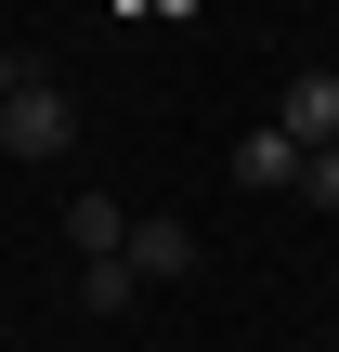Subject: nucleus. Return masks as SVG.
<instances>
[{
  "instance_id": "nucleus-1",
  "label": "nucleus",
  "mask_w": 339,
  "mask_h": 352,
  "mask_svg": "<svg viewBox=\"0 0 339 352\" xmlns=\"http://www.w3.org/2000/svg\"><path fill=\"white\" fill-rule=\"evenodd\" d=\"M78 144V104L52 91V78H26L13 104H0V157H65Z\"/></svg>"
},
{
  "instance_id": "nucleus-2",
  "label": "nucleus",
  "mask_w": 339,
  "mask_h": 352,
  "mask_svg": "<svg viewBox=\"0 0 339 352\" xmlns=\"http://www.w3.org/2000/svg\"><path fill=\"white\" fill-rule=\"evenodd\" d=\"M131 274H144V287H183V274H196V222L131 209Z\"/></svg>"
},
{
  "instance_id": "nucleus-3",
  "label": "nucleus",
  "mask_w": 339,
  "mask_h": 352,
  "mask_svg": "<svg viewBox=\"0 0 339 352\" xmlns=\"http://www.w3.org/2000/svg\"><path fill=\"white\" fill-rule=\"evenodd\" d=\"M274 131H287L300 157H314V144H339V78H327V65H300V78H287V104H274Z\"/></svg>"
},
{
  "instance_id": "nucleus-4",
  "label": "nucleus",
  "mask_w": 339,
  "mask_h": 352,
  "mask_svg": "<svg viewBox=\"0 0 339 352\" xmlns=\"http://www.w3.org/2000/svg\"><path fill=\"white\" fill-rule=\"evenodd\" d=\"M65 248H78V261H118V248H131V209H118V196H65Z\"/></svg>"
},
{
  "instance_id": "nucleus-5",
  "label": "nucleus",
  "mask_w": 339,
  "mask_h": 352,
  "mask_svg": "<svg viewBox=\"0 0 339 352\" xmlns=\"http://www.w3.org/2000/svg\"><path fill=\"white\" fill-rule=\"evenodd\" d=\"M235 183H248V196L300 183V144H287V131H248V144H235Z\"/></svg>"
},
{
  "instance_id": "nucleus-6",
  "label": "nucleus",
  "mask_w": 339,
  "mask_h": 352,
  "mask_svg": "<svg viewBox=\"0 0 339 352\" xmlns=\"http://www.w3.org/2000/svg\"><path fill=\"white\" fill-rule=\"evenodd\" d=\"M78 300H91V314H131V300H144V274H131V248H118V261H78Z\"/></svg>"
},
{
  "instance_id": "nucleus-7",
  "label": "nucleus",
  "mask_w": 339,
  "mask_h": 352,
  "mask_svg": "<svg viewBox=\"0 0 339 352\" xmlns=\"http://www.w3.org/2000/svg\"><path fill=\"white\" fill-rule=\"evenodd\" d=\"M300 209H339V144H314V157H300Z\"/></svg>"
}]
</instances>
